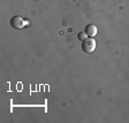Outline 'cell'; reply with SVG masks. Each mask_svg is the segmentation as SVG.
Here are the masks:
<instances>
[{"label":"cell","mask_w":129,"mask_h":123,"mask_svg":"<svg viewBox=\"0 0 129 123\" xmlns=\"http://www.w3.org/2000/svg\"><path fill=\"white\" fill-rule=\"evenodd\" d=\"M82 50L85 53H92L96 50V40L93 38H86L82 42Z\"/></svg>","instance_id":"1"},{"label":"cell","mask_w":129,"mask_h":123,"mask_svg":"<svg viewBox=\"0 0 129 123\" xmlns=\"http://www.w3.org/2000/svg\"><path fill=\"white\" fill-rule=\"evenodd\" d=\"M27 24V22L22 19L21 16H14L11 19V25L14 29H22Z\"/></svg>","instance_id":"2"},{"label":"cell","mask_w":129,"mask_h":123,"mask_svg":"<svg viewBox=\"0 0 129 123\" xmlns=\"http://www.w3.org/2000/svg\"><path fill=\"white\" fill-rule=\"evenodd\" d=\"M84 32L86 33V36L89 38H93L97 35V27L94 24H88L85 29H84Z\"/></svg>","instance_id":"3"},{"label":"cell","mask_w":129,"mask_h":123,"mask_svg":"<svg viewBox=\"0 0 129 123\" xmlns=\"http://www.w3.org/2000/svg\"><path fill=\"white\" fill-rule=\"evenodd\" d=\"M86 37H88V36H86L85 32H80V33L77 35V38H78L80 40H82V42H83L84 39H86Z\"/></svg>","instance_id":"4"}]
</instances>
